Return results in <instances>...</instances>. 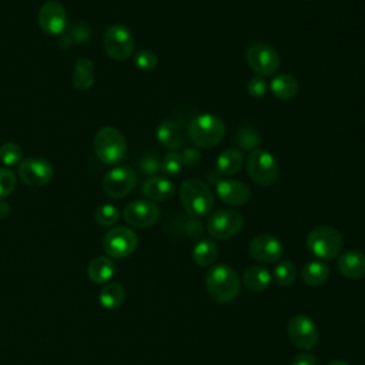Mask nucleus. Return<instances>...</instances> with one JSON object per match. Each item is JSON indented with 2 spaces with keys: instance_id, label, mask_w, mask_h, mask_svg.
I'll list each match as a JSON object with an SVG mask.
<instances>
[{
  "instance_id": "obj_1",
  "label": "nucleus",
  "mask_w": 365,
  "mask_h": 365,
  "mask_svg": "<svg viewBox=\"0 0 365 365\" xmlns=\"http://www.w3.org/2000/svg\"><path fill=\"white\" fill-rule=\"evenodd\" d=\"M205 287L212 301L228 304L240 295L242 282L228 264H214L205 274Z\"/></svg>"
},
{
  "instance_id": "obj_2",
  "label": "nucleus",
  "mask_w": 365,
  "mask_h": 365,
  "mask_svg": "<svg viewBox=\"0 0 365 365\" xmlns=\"http://www.w3.org/2000/svg\"><path fill=\"white\" fill-rule=\"evenodd\" d=\"M187 133L195 147L208 150L220 144L225 135V124L218 115L202 113L190 120Z\"/></svg>"
},
{
  "instance_id": "obj_3",
  "label": "nucleus",
  "mask_w": 365,
  "mask_h": 365,
  "mask_svg": "<svg viewBox=\"0 0 365 365\" xmlns=\"http://www.w3.org/2000/svg\"><path fill=\"white\" fill-rule=\"evenodd\" d=\"M181 204L192 218L208 215L214 205V197L210 187L200 178H187L180 185Z\"/></svg>"
},
{
  "instance_id": "obj_4",
  "label": "nucleus",
  "mask_w": 365,
  "mask_h": 365,
  "mask_svg": "<svg viewBox=\"0 0 365 365\" xmlns=\"http://www.w3.org/2000/svg\"><path fill=\"white\" fill-rule=\"evenodd\" d=\"M94 153L104 164H117L127 154V141L123 133L111 125L101 127L94 135Z\"/></svg>"
},
{
  "instance_id": "obj_5",
  "label": "nucleus",
  "mask_w": 365,
  "mask_h": 365,
  "mask_svg": "<svg viewBox=\"0 0 365 365\" xmlns=\"http://www.w3.org/2000/svg\"><path fill=\"white\" fill-rule=\"evenodd\" d=\"M344 241L339 231L331 225H318L307 235L308 250L319 259H334L339 255Z\"/></svg>"
},
{
  "instance_id": "obj_6",
  "label": "nucleus",
  "mask_w": 365,
  "mask_h": 365,
  "mask_svg": "<svg viewBox=\"0 0 365 365\" xmlns=\"http://www.w3.org/2000/svg\"><path fill=\"white\" fill-rule=\"evenodd\" d=\"M247 173L250 178L258 185H271L277 181L279 174V167L275 157L262 148H255L250 151L245 163Z\"/></svg>"
},
{
  "instance_id": "obj_7",
  "label": "nucleus",
  "mask_w": 365,
  "mask_h": 365,
  "mask_svg": "<svg viewBox=\"0 0 365 365\" xmlns=\"http://www.w3.org/2000/svg\"><path fill=\"white\" fill-rule=\"evenodd\" d=\"M245 60L250 68L261 77L275 74L281 64L278 51L265 41L251 43L245 50Z\"/></svg>"
},
{
  "instance_id": "obj_8",
  "label": "nucleus",
  "mask_w": 365,
  "mask_h": 365,
  "mask_svg": "<svg viewBox=\"0 0 365 365\" xmlns=\"http://www.w3.org/2000/svg\"><path fill=\"white\" fill-rule=\"evenodd\" d=\"M138 245V238L131 228L115 227L106 232L103 238V248L110 258L130 257Z\"/></svg>"
},
{
  "instance_id": "obj_9",
  "label": "nucleus",
  "mask_w": 365,
  "mask_h": 365,
  "mask_svg": "<svg viewBox=\"0 0 365 365\" xmlns=\"http://www.w3.org/2000/svg\"><path fill=\"white\" fill-rule=\"evenodd\" d=\"M104 50L115 61L127 60L134 51V40L130 30L123 24H113L104 34Z\"/></svg>"
},
{
  "instance_id": "obj_10",
  "label": "nucleus",
  "mask_w": 365,
  "mask_h": 365,
  "mask_svg": "<svg viewBox=\"0 0 365 365\" xmlns=\"http://www.w3.org/2000/svg\"><path fill=\"white\" fill-rule=\"evenodd\" d=\"M287 334L289 342L302 351L312 349L318 342V328L308 315H294L288 321Z\"/></svg>"
},
{
  "instance_id": "obj_11",
  "label": "nucleus",
  "mask_w": 365,
  "mask_h": 365,
  "mask_svg": "<svg viewBox=\"0 0 365 365\" xmlns=\"http://www.w3.org/2000/svg\"><path fill=\"white\" fill-rule=\"evenodd\" d=\"M244 227V218L234 210H218L208 217L207 231L215 240H228Z\"/></svg>"
},
{
  "instance_id": "obj_12",
  "label": "nucleus",
  "mask_w": 365,
  "mask_h": 365,
  "mask_svg": "<svg viewBox=\"0 0 365 365\" xmlns=\"http://www.w3.org/2000/svg\"><path fill=\"white\" fill-rule=\"evenodd\" d=\"M137 174L125 165L111 168L103 178V190L110 198H123L137 185Z\"/></svg>"
},
{
  "instance_id": "obj_13",
  "label": "nucleus",
  "mask_w": 365,
  "mask_h": 365,
  "mask_svg": "<svg viewBox=\"0 0 365 365\" xmlns=\"http://www.w3.org/2000/svg\"><path fill=\"white\" fill-rule=\"evenodd\" d=\"M53 175V165L44 158L29 157L19 164V177L29 187H43L51 181Z\"/></svg>"
},
{
  "instance_id": "obj_14",
  "label": "nucleus",
  "mask_w": 365,
  "mask_h": 365,
  "mask_svg": "<svg viewBox=\"0 0 365 365\" xmlns=\"http://www.w3.org/2000/svg\"><path fill=\"white\" fill-rule=\"evenodd\" d=\"M124 221L134 228H150L160 218V208L150 200H135L125 205Z\"/></svg>"
},
{
  "instance_id": "obj_15",
  "label": "nucleus",
  "mask_w": 365,
  "mask_h": 365,
  "mask_svg": "<svg viewBox=\"0 0 365 365\" xmlns=\"http://www.w3.org/2000/svg\"><path fill=\"white\" fill-rule=\"evenodd\" d=\"M40 29L48 34L60 36L67 29V13L61 3L50 0L38 10Z\"/></svg>"
},
{
  "instance_id": "obj_16",
  "label": "nucleus",
  "mask_w": 365,
  "mask_h": 365,
  "mask_svg": "<svg viewBox=\"0 0 365 365\" xmlns=\"http://www.w3.org/2000/svg\"><path fill=\"white\" fill-rule=\"evenodd\" d=\"M248 251L255 261L262 264H272L279 261L282 257V244L274 235L259 234L251 240Z\"/></svg>"
},
{
  "instance_id": "obj_17",
  "label": "nucleus",
  "mask_w": 365,
  "mask_h": 365,
  "mask_svg": "<svg viewBox=\"0 0 365 365\" xmlns=\"http://www.w3.org/2000/svg\"><path fill=\"white\" fill-rule=\"evenodd\" d=\"M215 190L220 200L228 205H244L251 198L250 188L238 180H220Z\"/></svg>"
},
{
  "instance_id": "obj_18",
  "label": "nucleus",
  "mask_w": 365,
  "mask_h": 365,
  "mask_svg": "<svg viewBox=\"0 0 365 365\" xmlns=\"http://www.w3.org/2000/svg\"><path fill=\"white\" fill-rule=\"evenodd\" d=\"M155 137L158 143L170 151H177L185 143V133L181 124L171 118H165L157 125Z\"/></svg>"
},
{
  "instance_id": "obj_19",
  "label": "nucleus",
  "mask_w": 365,
  "mask_h": 365,
  "mask_svg": "<svg viewBox=\"0 0 365 365\" xmlns=\"http://www.w3.org/2000/svg\"><path fill=\"white\" fill-rule=\"evenodd\" d=\"M342 277L349 279H361L365 277V254L359 250L344 251L336 262Z\"/></svg>"
},
{
  "instance_id": "obj_20",
  "label": "nucleus",
  "mask_w": 365,
  "mask_h": 365,
  "mask_svg": "<svg viewBox=\"0 0 365 365\" xmlns=\"http://www.w3.org/2000/svg\"><path fill=\"white\" fill-rule=\"evenodd\" d=\"M143 194L147 197V200L157 202V201H168L175 194V185L173 181L164 177L153 175L148 177L143 182Z\"/></svg>"
},
{
  "instance_id": "obj_21",
  "label": "nucleus",
  "mask_w": 365,
  "mask_h": 365,
  "mask_svg": "<svg viewBox=\"0 0 365 365\" xmlns=\"http://www.w3.org/2000/svg\"><path fill=\"white\" fill-rule=\"evenodd\" d=\"M115 272V264L110 257H96L87 265V277L94 284L108 282Z\"/></svg>"
},
{
  "instance_id": "obj_22",
  "label": "nucleus",
  "mask_w": 365,
  "mask_h": 365,
  "mask_svg": "<svg viewBox=\"0 0 365 365\" xmlns=\"http://www.w3.org/2000/svg\"><path fill=\"white\" fill-rule=\"evenodd\" d=\"M241 282L247 289H250L252 292H261L269 287L271 274L267 268H264L261 265H251L242 274Z\"/></svg>"
},
{
  "instance_id": "obj_23",
  "label": "nucleus",
  "mask_w": 365,
  "mask_h": 365,
  "mask_svg": "<svg viewBox=\"0 0 365 365\" xmlns=\"http://www.w3.org/2000/svg\"><path fill=\"white\" fill-rule=\"evenodd\" d=\"M242 163H244V155L238 148H227L218 155L215 161V167L220 175L230 177L237 174L242 168Z\"/></svg>"
},
{
  "instance_id": "obj_24",
  "label": "nucleus",
  "mask_w": 365,
  "mask_h": 365,
  "mask_svg": "<svg viewBox=\"0 0 365 365\" xmlns=\"http://www.w3.org/2000/svg\"><path fill=\"white\" fill-rule=\"evenodd\" d=\"M125 299V289L120 282H106L98 292V302L104 309L114 311Z\"/></svg>"
},
{
  "instance_id": "obj_25",
  "label": "nucleus",
  "mask_w": 365,
  "mask_h": 365,
  "mask_svg": "<svg viewBox=\"0 0 365 365\" xmlns=\"http://www.w3.org/2000/svg\"><path fill=\"white\" fill-rule=\"evenodd\" d=\"M269 88L272 94L279 100H291L297 96L299 86H298V80L294 76L288 73H281L271 80Z\"/></svg>"
},
{
  "instance_id": "obj_26",
  "label": "nucleus",
  "mask_w": 365,
  "mask_h": 365,
  "mask_svg": "<svg viewBox=\"0 0 365 365\" xmlns=\"http://www.w3.org/2000/svg\"><path fill=\"white\" fill-rule=\"evenodd\" d=\"M302 281L309 287H319L322 285L329 277V267L322 259H312L308 261L302 267Z\"/></svg>"
},
{
  "instance_id": "obj_27",
  "label": "nucleus",
  "mask_w": 365,
  "mask_h": 365,
  "mask_svg": "<svg viewBox=\"0 0 365 365\" xmlns=\"http://www.w3.org/2000/svg\"><path fill=\"white\" fill-rule=\"evenodd\" d=\"M218 245L214 240L204 238L192 248V259L200 267H211L218 258Z\"/></svg>"
},
{
  "instance_id": "obj_28",
  "label": "nucleus",
  "mask_w": 365,
  "mask_h": 365,
  "mask_svg": "<svg viewBox=\"0 0 365 365\" xmlns=\"http://www.w3.org/2000/svg\"><path fill=\"white\" fill-rule=\"evenodd\" d=\"M94 83V66L93 61L87 57H80L76 61L73 73V84L76 88L87 90Z\"/></svg>"
},
{
  "instance_id": "obj_29",
  "label": "nucleus",
  "mask_w": 365,
  "mask_h": 365,
  "mask_svg": "<svg viewBox=\"0 0 365 365\" xmlns=\"http://www.w3.org/2000/svg\"><path fill=\"white\" fill-rule=\"evenodd\" d=\"M235 145L238 147V150H245V151H252L258 147V144L261 143V137L259 133L250 125H244L240 127L232 137Z\"/></svg>"
},
{
  "instance_id": "obj_30",
  "label": "nucleus",
  "mask_w": 365,
  "mask_h": 365,
  "mask_svg": "<svg viewBox=\"0 0 365 365\" xmlns=\"http://www.w3.org/2000/svg\"><path fill=\"white\" fill-rule=\"evenodd\" d=\"M21 158H23V148L17 143L7 141L0 145V161L4 165L11 167V165L20 164Z\"/></svg>"
},
{
  "instance_id": "obj_31",
  "label": "nucleus",
  "mask_w": 365,
  "mask_h": 365,
  "mask_svg": "<svg viewBox=\"0 0 365 365\" xmlns=\"http://www.w3.org/2000/svg\"><path fill=\"white\" fill-rule=\"evenodd\" d=\"M297 277L295 265L291 261H281L274 269V279L281 287H289Z\"/></svg>"
},
{
  "instance_id": "obj_32",
  "label": "nucleus",
  "mask_w": 365,
  "mask_h": 365,
  "mask_svg": "<svg viewBox=\"0 0 365 365\" xmlns=\"http://www.w3.org/2000/svg\"><path fill=\"white\" fill-rule=\"evenodd\" d=\"M94 218L96 222L101 227H113L120 218V211L113 204H103L96 210Z\"/></svg>"
},
{
  "instance_id": "obj_33",
  "label": "nucleus",
  "mask_w": 365,
  "mask_h": 365,
  "mask_svg": "<svg viewBox=\"0 0 365 365\" xmlns=\"http://www.w3.org/2000/svg\"><path fill=\"white\" fill-rule=\"evenodd\" d=\"M182 168H184V161L181 154L177 151H168L160 163V170L170 177L178 175L182 171Z\"/></svg>"
},
{
  "instance_id": "obj_34",
  "label": "nucleus",
  "mask_w": 365,
  "mask_h": 365,
  "mask_svg": "<svg viewBox=\"0 0 365 365\" xmlns=\"http://www.w3.org/2000/svg\"><path fill=\"white\" fill-rule=\"evenodd\" d=\"M17 185V178L9 167H0V200L7 197L14 191Z\"/></svg>"
},
{
  "instance_id": "obj_35",
  "label": "nucleus",
  "mask_w": 365,
  "mask_h": 365,
  "mask_svg": "<svg viewBox=\"0 0 365 365\" xmlns=\"http://www.w3.org/2000/svg\"><path fill=\"white\" fill-rule=\"evenodd\" d=\"M134 64L141 71H153L157 67V56L150 50H140L134 56Z\"/></svg>"
},
{
  "instance_id": "obj_36",
  "label": "nucleus",
  "mask_w": 365,
  "mask_h": 365,
  "mask_svg": "<svg viewBox=\"0 0 365 365\" xmlns=\"http://www.w3.org/2000/svg\"><path fill=\"white\" fill-rule=\"evenodd\" d=\"M66 34L68 36L71 46L83 44V43L88 41V38L91 36V30L86 23H76L68 31H66Z\"/></svg>"
},
{
  "instance_id": "obj_37",
  "label": "nucleus",
  "mask_w": 365,
  "mask_h": 365,
  "mask_svg": "<svg viewBox=\"0 0 365 365\" xmlns=\"http://www.w3.org/2000/svg\"><path fill=\"white\" fill-rule=\"evenodd\" d=\"M160 160L157 155L151 154V153H147V154H143L140 158H138V168L141 173L147 174V175H155L158 171H160Z\"/></svg>"
},
{
  "instance_id": "obj_38",
  "label": "nucleus",
  "mask_w": 365,
  "mask_h": 365,
  "mask_svg": "<svg viewBox=\"0 0 365 365\" xmlns=\"http://www.w3.org/2000/svg\"><path fill=\"white\" fill-rule=\"evenodd\" d=\"M247 91H248L250 96H252L255 98L264 97L267 94V91H268V83L265 81L264 77L254 76L247 83Z\"/></svg>"
},
{
  "instance_id": "obj_39",
  "label": "nucleus",
  "mask_w": 365,
  "mask_h": 365,
  "mask_svg": "<svg viewBox=\"0 0 365 365\" xmlns=\"http://www.w3.org/2000/svg\"><path fill=\"white\" fill-rule=\"evenodd\" d=\"M184 232L191 238H198L204 232V225L198 218H188L184 224Z\"/></svg>"
},
{
  "instance_id": "obj_40",
  "label": "nucleus",
  "mask_w": 365,
  "mask_h": 365,
  "mask_svg": "<svg viewBox=\"0 0 365 365\" xmlns=\"http://www.w3.org/2000/svg\"><path fill=\"white\" fill-rule=\"evenodd\" d=\"M181 157H182L184 165H185V164H187V165H195V164L201 160V154H200V151H198L197 148H194V147H188V148H185V150L182 151Z\"/></svg>"
},
{
  "instance_id": "obj_41",
  "label": "nucleus",
  "mask_w": 365,
  "mask_h": 365,
  "mask_svg": "<svg viewBox=\"0 0 365 365\" xmlns=\"http://www.w3.org/2000/svg\"><path fill=\"white\" fill-rule=\"evenodd\" d=\"M291 365H317V358L311 352H302L292 358Z\"/></svg>"
},
{
  "instance_id": "obj_42",
  "label": "nucleus",
  "mask_w": 365,
  "mask_h": 365,
  "mask_svg": "<svg viewBox=\"0 0 365 365\" xmlns=\"http://www.w3.org/2000/svg\"><path fill=\"white\" fill-rule=\"evenodd\" d=\"M9 212H10V205L4 200H0V218L7 217Z\"/></svg>"
},
{
  "instance_id": "obj_43",
  "label": "nucleus",
  "mask_w": 365,
  "mask_h": 365,
  "mask_svg": "<svg viewBox=\"0 0 365 365\" xmlns=\"http://www.w3.org/2000/svg\"><path fill=\"white\" fill-rule=\"evenodd\" d=\"M327 365H349V364L346 361H342V359H334V361H331Z\"/></svg>"
}]
</instances>
